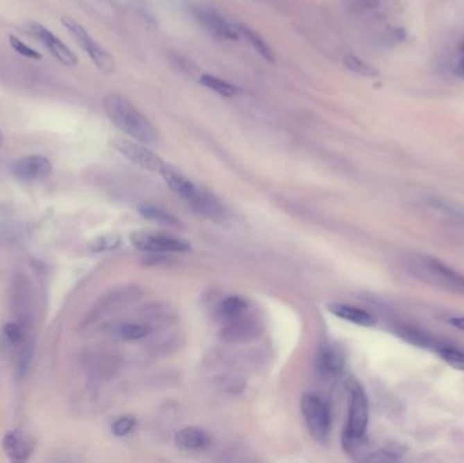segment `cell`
I'll return each instance as SVG.
<instances>
[{"label":"cell","mask_w":464,"mask_h":463,"mask_svg":"<svg viewBox=\"0 0 464 463\" xmlns=\"http://www.w3.org/2000/svg\"><path fill=\"white\" fill-rule=\"evenodd\" d=\"M103 109L109 120L133 140L143 144L159 142L157 129L124 95L108 94L103 99Z\"/></svg>","instance_id":"6da1fadb"},{"label":"cell","mask_w":464,"mask_h":463,"mask_svg":"<svg viewBox=\"0 0 464 463\" xmlns=\"http://www.w3.org/2000/svg\"><path fill=\"white\" fill-rule=\"evenodd\" d=\"M346 386L349 390V414L343 432V448L350 455H359L366 453L370 405L363 386L356 379H349Z\"/></svg>","instance_id":"7a4b0ae2"},{"label":"cell","mask_w":464,"mask_h":463,"mask_svg":"<svg viewBox=\"0 0 464 463\" xmlns=\"http://www.w3.org/2000/svg\"><path fill=\"white\" fill-rule=\"evenodd\" d=\"M160 176L164 178L167 185L187 201L191 205V208L200 215L212 219L215 221H223L225 219L227 212L216 197L197 187L173 166L167 165L162 170Z\"/></svg>","instance_id":"3957f363"},{"label":"cell","mask_w":464,"mask_h":463,"mask_svg":"<svg viewBox=\"0 0 464 463\" xmlns=\"http://www.w3.org/2000/svg\"><path fill=\"white\" fill-rule=\"evenodd\" d=\"M10 308L14 321L19 322L31 332L34 318V291L31 280L25 273H17L10 288Z\"/></svg>","instance_id":"277c9868"},{"label":"cell","mask_w":464,"mask_h":463,"mask_svg":"<svg viewBox=\"0 0 464 463\" xmlns=\"http://www.w3.org/2000/svg\"><path fill=\"white\" fill-rule=\"evenodd\" d=\"M62 26L71 34V37L78 42V45L89 55V58L93 60L94 64L103 72L109 74L114 71L116 62L110 52H108L98 41H95L90 33L86 31L78 21L62 17Z\"/></svg>","instance_id":"5b68a950"},{"label":"cell","mask_w":464,"mask_h":463,"mask_svg":"<svg viewBox=\"0 0 464 463\" xmlns=\"http://www.w3.org/2000/svg\"><path fill=\"white\" fill-rule=\"evenodd\" d=\"M302 413L312 437L318 441H326L332 427V414L329 403L316 394H304L302 402Z\"/></svg>","instance_id":"8992f818"},{"label":"cell","mask_w":464,"mask_h":463,"mask_svg":"<svg viewBox=\"0 0 464 463\" xmlns=\"http://www.w3.org/2000/svg\"><path fill=\"white\" fill-rule=\"evenodd\" d=\"M415 269L421 272L420 276L424 280H428L432 284L464 295L463 275L449 268L444 262L436 258H424L421 264L415 265Z\"/></svg>","instance_id":"52a82bcc"},{"label":"cell","mask_w":464,"mask_h":463,"mask_svg":"<svg viewBox=\"0 0 464 463\" xmlns=\"http://www.w3.org/2000/svg\"><path fill=\"white\" fill-rule=\"evenodd\" d=\"M110 144L128 160L144 170L160 174L162 170L167 166V163L160 156L143 146V143H135L123 137H114L110 140Z\"/></svg>","instance_id":"ba28073f"},{"label":"cell","mask_w":464,"mask_h":463,"mask_svg":"<svg viewBox=\"0 0 464 463\" xmlns=\"http://www.w3.org/2000/svg\"><path fill=\"white\" fill-rule=\"evenodd\" d=\"M130 242L137 250L150 253H186L190 250V244L184 239L155 231L133 233Z\"/></svg>","instance_id":"9c48e42d"},{"label":"cell","mask_w":464,"mask_h":463,"mask_svg":"<svg viewBox=\"0 0 464 463\" xmlns=\"http://www.w3.org/2000/svg\"><path fill=\"white\" fill-rule=\"evenodd\" d=\"M11 173L22 183L44 181L52 174V163L44 155H28L11 163Z\"/></svg>","instance_id":"30bf717a"},{"label":"cell","mask_w":464,"mask_h":463,"mask_svg":"<svg viewBox=\"0 0 464 463\" xmlns=\"http://www.w3.org/2000/svg\"><path fill=\"white\" fill-rule=\"evenodd\" d=\"M26 31H29L35 40H38L52 53V56L58 62H62L67 67H74L78 64V59L75 53L62 42L58 35H55L52 31L42 26L41 24L28 22Z\"/></svg>","instance_id":"8fae6325"},{"label":"cell","mask_w":464,"mask_h":463,"mask_svg":"<svg viewBox=\"0 0 464 463\" xmlns=\"http://www.w3.org/2000/svg\"><path fill=\"white\" fill-rule=\"evenodd\" d=\"M194 14L198 22L217 38L230 40V41H237L239 38V31H238L237 25H232L224 15H221L216 10L209 8V7H201V8H197Z\"/></svg>","instance_id":"7c38bea8"},{"label":"cell","mask_w":464,"mask_h":463,"mask_svg":"<svg viewBox=\"0 0 464 463\" xmlns=\"http://www.w3.org/2000/svg\"><path fill=\"white\" fill-rule=\"evenodd\" d=\"M33 441L29 435L12 430L3 437V450L12 462H26L33 454Z\"/></svg>","instance_id":"4fadbf2b"},{"label":"cell","mask_w":464,"mask_h":463,"mask_svg":"<svg viewBox=\"0 0 464 463\" xmlns=\"http://www.w3.org/2000/svg\"><path fill=\"white\" fill-rule=\"evenodd\" d=\"M316 366L322 376L333 379L337 378L343 370V357L337 349L326 346L318 353Z\"/></svg>","instance_id":"5bb4252c"},{"label":"cell","mask_w":464,"mask_h":463,"mask_svg":"<svg viewBox=\"0 0 464 463\" xmlns=\"http://www.w3.org/2000/svg\"><path fill=\"white\" fill-rule=\"evenodd\" d=\"M175 443L178 448L181 450L198 451V450H204L211 443V437L201 428L187 427L177 433Z\"/></svg>","instance_id":"9a60e30c"},{"label":"cell","mask_w":464,"mask_h":463,"mask_svg":"<svg viewBox=\"0 0 464 463\" xmlns=\"http://www.w3.org/2000/svg\"><path fill=\"white\" fill-rule=\"evenodd\" d=\"M329 310L332 314L338 317L341 319H345L350 323L359 325V326H366L370 328L375 325V318L372 317L370 312L364 310L357 309L353 306L342 305V303H333L329 306Z\"/></svg>","instance_id":"2e32d148"},{"label":"cell","mask_w":464,"mask_h":463,"mask_svg":"<svg viewBox=\"0 0 464 463\" xmlns=\"http://www.w3.org/2000/svg\"><path fill=\"white\" fill-rule=\"evenodd\" d=\"M398 335L402 337L403 340L407 341L409 344L417 345L420 348H428V349H434L436 352L444 346L445 344L442 341L437 340L434 336L429 335L428 332H424L418 328L414 326H401L398 329Z\"/></svg>","instance_id":"e0dca14e"},{"label":"cell","mask_w":464,"mask_h":463,"mask_svg":"<svg viewBox=\"0 0 464 463\" xmlns=\"http://www.w3.org/2000/svg\"><path fill=\"white\" fill-rule=\"evenodd\" d=\"M248 311V302L242 296H228L225 298L218 308L220 318L224 322L232 321Z\"/></svg>","instance_id":"ac0fdd59"},{"label":"cell","mask_w":464,"mask_h":463,"mask_svg":"<svg viewBox=\"0 0 464 463\" xmlns=\"http://www.w3.org/2000/svg\"><path fill=\"white\" fill-rule=\"evenodd\" d=\"M237 28H238V31H239V34H242L246 40H248V42H250V45L265 59V60H268L269 62H276V56H275V53H273V51L269 48V45L262 40V37L257 33V31H252V29H250L248 26H246V25H242V24H238L237 25Z\"/></svg>","instance_id":"d6986e66"},{"label":"cell","mask_w":464,"mask_h":463,"mask_svg":"<svg viewBox=\"0 0 464 463\" xmlns=\"http://www.w3.org/2000/svg\"><path fill=\"white\" fill-rule=\"evenodd\" d=\"M29 330H26L19 322L17 321H11V322H7L4 326H3V335H4V339L11 344L12 346H19L22 348L25 344L29 342Z\"/></svg>","instance_id":"ffe728a7"},{"label":"cell","mask_w":464,"mask_h":463,"mask_svg":"<svg viewBox=\"0 0 464 463\" xmlns=\"http://www.w3.org/2000/svg\"><path fill=\"white\" fill-rule=\"evenodd\" d=\"M200 83L203 86H205L207 89L221 95V96L231 98V96H235L238 93V89L234 85H231V83H228V82H225V81H223L217 76H214V75H203L200 78Z\"/></svg>","instance_id":"44dd1931"},{"label":"cell","mask_w":464,"mask_h":463,"mask_svg":"<svg viewBox=\"0 0 464 463\" xmlns=\"http://www.w3.org/2000/svg\"><path fill=\"white\" fill-rule=\"evenodd\" d=\"M437 353L452 369L464 371V352L461 351L459 348H454L451 345H444L437 351Z\"/></svg>","instance_id":"7402d4cb"},{"label":"cell","mask_w":464,"mask_h":463,"mask_svg":"<svg viewBox=\"0 0 464 463\" xmlns=\"http://www.w3.org/2000/svg\"><path fill=\"white\" fill-rule=\"evenodd\" d=\"M343 62L346 65V68L357 75H361V76H367V78H373V76H377V69L375 67H372L371 64L359 59L357 56L354 55H347L345 56L343 59Z\"/></svg>","instance_id":"603a6c76"},{"label":"cell","mask_w":464,"mask_h":463,"mask_svg":"<svg viewBox=\"0 0 464 463\" xmlns=\"http://www.w3.org/2000/svg\"><path fill=\"white\" fill-rule=\"evenodd\" d=\"M141 217H147L153 221H156L159 224H166V226H178V220L173 217L171 214L156 208V207H151V205H143L140 210Z\"/></svg>","instance_id":"cb8c5ba5"},{"label":"cell","mask_w":464,"mask_h":463,"mask_svg":"<svg viewBox=\"0 0 464 463\" xmlns=\"http://www.w3.org/2000/svg\"><path fill=\"white\" fill-rule=\"evenodd\" d=\"M151 329L140 323H125L119 329V335L126 341H137L148 336Z\"/></svg>","instance_id":"d4e9b609"},{"label":"cell","mask_w":464,"mask_h":463,"mask_svg":"<svg viewBox=\"0 0 464 463\" xmlns=\"http://www.w3.org/2000/svg\"><path fill=\"white\" fill-rule=\"evenodd\" d=\"M429 205H432L434 210L444 212L445 215L454 217V219H461L464 220V210L462 207L455 205L454 203H448L447 200L442 199H431Z\"/></svg>","instance_id":"484cf974"},{"label":"cell","mask_w":464,"mask_h":463,"mask_svg":"<svg viewBox=\"0 0 464 463\" xmlns=\"http://www.w3.org/2000/svg\"><path fill=\"white\" fill-rule=\"evenodd\" d=\"M8 41H10L11 48H12L17 53H19L21 56L28 58V59H34V60H40V59H41V55H40L35 49H33L29 45H26V44H25L24 41H21L18 37H15V35H10V37H8Z\"/></svg>","instance_id":"4316f807"},{"label":"cell","mask_w":464,"mask_h":463,"mask_svg":"<svg viewBox=\"0 0 464 463\" xmlns=\"http://www.w3.org/2000/svg\"><path fill=\"white\" fill-rule=\"evenodd\" d=\"M135 426H136V420L133 417L124 416V417L117 419L113 423L112 432L114 433L116 436H119V437H123V436H126L128 433L132 432L133 428H135Z\"/></svg>","instance_id":"83f0119b"},{"label":"cell","mask_w":464,"mask_h":463,"mask_svg":"<svg viewBox=\"0 0 464 463\" xmlns=\"http://www.w3.org/2000/svg\"><path fill=\"white\" fill-rule=\"evenodd\" d=\"M120 245V238L116 235H103L99 237L98 239L94 241L92 249L93 251H106V250H112Z\"/></svg>","instance_id":"f1b7e54d"},{"label":"cell","mask_w":464,"mask_h":463,"mask_svg":"<svg viewBox=\"0 0 464 463\" xmlns=\"http://www.w3.org/2000/svg\"><path fill=\"white\" fill-rule=\"evenodd\" d=\"M449 323H451L454 328H456V329H459V330L464 332V317H455V318H451V319H449Z\"/></svg>","instance_id":"f546056e"},{"label":"cell","mask_w":464,"mask_h":463,"mask_svg":"<svg viewBox=\"0 0 464 463\" xmlns=\"http://www.w3.org/2000/svg\"><path fill=\"white\" fill-rule=\"evenodd\" d=\"M458 74L464 76V58H462L461 62H458Z\"/></svg>","instance_id":"4dcf8cb0"},{"label":"cell","mask_w":464,"mask_h":463,"mask_svg":"<svg viewBox=\"0 0 464 463\" xmlns=\"http://www.w3.org/2000/svg\"><path fill=\"white\" fill-rule=\"evenodd\" d=\"M1 144H3V132L0 129V147H1Z\"/></svg>","instance_id":"1f68e13d"}]
</instances>
